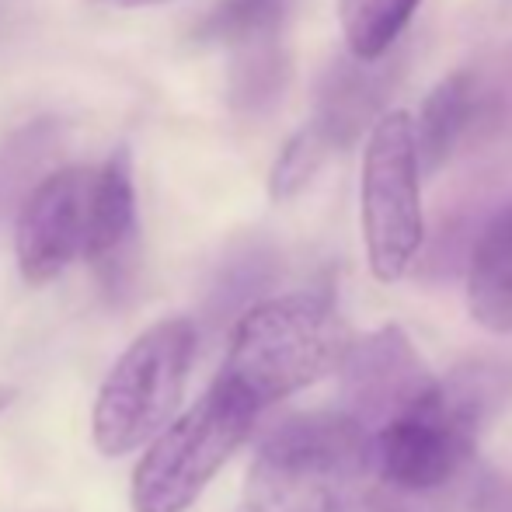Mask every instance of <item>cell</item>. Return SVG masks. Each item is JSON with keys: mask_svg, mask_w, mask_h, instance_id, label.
<instances>
[{"mask_svg": "<svg viewBox=\"0 0 512 512\" xmlns=\"http://www.w3.org/2000/svg\"><path fill=\"white\" fill-rule=\"evenodd\" d=\"M349 342V328L328 297L286 293L244 310L216 380L262 411L335 373Z\"/></svg>", "mask_w": 512, "mask_h": 512, "instance_id": "6da1fadb", "label": "cell"}, {"mask_svg": "<svg viewBox=\"0 0 512 512\" xmlns=\"http://www.w3.org/2000/svg\"><path fill=\"white\" fill-rule=\"evenodd\" d=\"M422 0H338L342 39L352 60L377 63L408 28Z\"/></svg>", "mask_w": 512, "mask_h": 512, "instance_id": "4fadbf2b", "label": "cell"}, {"mask_svg": "<svg viewBox=\"0 0 512 512\" xmlns=\"http://www.w3.org/2000/svg\"><path fill=\"white\" fill-rule=\"evenodd\" d=\"M136 241V182L129 150H115L95 171L91 185V220L84 258L102 269V276L115 279Z\"/></svg>", "mask_w": 512, "mask_h": 512, "instance_id": "30bf717a", "label": "cell"}, {"mask_svg": "<svg viewBox=\"0 0 512 512\" xmlns=\"http://www.w3.org/2000/svg\"><path fill=\"white\" fill-rule=\"evenodd\" d=\"M4 401H7V391H0V405H4Z\"/></svg>", "mask_w": 512, "mask_h": 512, "instance_id": "ffe728a7", "label": "cell"}, {"mask_svg": "<svg viewBox=\"0 0 512 512\" xmlns=\"http://www.w3.org/2000/svg\"><path fill=\"white\" fill-rule=\"evenodd\" d=\"M196 356V328L168 317L147 328L108 370L95 401V443L105 457L140 450L171 422Z\"/></svg>", "mask_w": 512, "mask_h": 512, "instance_id": "5b68a950", "label": "cell"}, {"mask_svg": "<svg viewBox=\"0 0 512 512\" xmlns=\"http://www.w3.org/2000/svg\"><path fill=\"white\" fill-rule=\"evenodd\" d=\"M488 398L492 391L474 373L439 380L418 405L370 436V474L401 495L450 485L478 450Z\"/></svg>", "mask_w": 512, "mask_h": 512, "instance_id": "3957f363", "label": "cell"}, {"mask_svg": "<svg viewBox=\"0 0 512 512\" xmlns=\"http://www.w3.org/2000/svg\"><path fill=\"white\" fill-rule=\"evenodd\" d=\"M119 4H129V7H140V4H161V0H119Z\"/></svg>", "mask_w": 512, "mask_h": 512, "instance_id": "d6986e66", "label": "cell"}, {"mask_svg": "<svg viewBox=\"0 0 512 512\" xmlns=\"http://www.w3.org/2000/svg\"><path fill=\"white\" fill-rule=\"evenodd\" d=\"M478 512H512V481L488 478L478 492Z\"/></svg>", "mask_w": 512, "mask_h": 512, "instance_id": "e0dca14e", "label": "cell"}, {"mask_svg": "<svg viewBox=\"0 0 512 512\" xmlns=\"http://www.w3.org/2000/svg\"><path fill=\"white\" fill-rule=\"evenodd\" d=\"M262 415L248 398L216 380L185 415L171 418L154 436L133 474L136 512H185Z\"/></svg>", "mask_w": 512, "mask_h": 512, "instance_id": "277c9868", "label": "cell"}, {"mask_svg": "<svg viewBox=\"0 0 512 512\" xmlns=\"http://www.w3.org/2000/svg\"><path fill=\"white\" fill-rule=\"evenodd\" d=\"M349 512H411V509L387 488V492H359V499L352 502Z\"/></svg>", "mask_w": 512, "mask_h": 512, "instance_id": "ac0fdd59", "label": "cell"}, {"mask_svg": "<svg viewBox=\"0 0 512 512\" xmlns=\"http://www.w3.org/2000/svg\"><path fill=\"white\" fill-rule=\"evenodd\" d=\"M488 95L478 84L471 70H457V74L443 77L436 88L425 95L418 122L411 119L415 129V150H418V168L436 171L450 161L453 150L464 143L471 129L488 115Z\"/></svg>", "mask_w": 512, "mask_h": 512, "instance_id": "8fae6325", "label": "cell"}, {"mask_svg": "<svg viewBox=\"0 0 512 512\" xmlns=\"http://www.w3.org/2000/svg\"><path fill=\"white\" fill-rule=\"evenodd\" d=\"M366 474L370 436L349 415H293L258 446L237 512H349Z\"/></svg>", "mask_w": 512, "mask_h": 512, "instance_id": "7a4b0ae2", "label": "cell"}, {"mask_svg": "<svg viewBox=\"0 0 512 512\" xmlns=\"http://www.w3.org/2000/svg\"><path fill=\"white\" fill-rule=\"evenodd\" d=\"M359 213L373 279H405L425 241L422 168L408 112H387L370 126L359 175Z\"/></svg>", "mask_w": 512, "mask_h": 512, "instance_id": "8992f818", "label": "cell"}, {"mask_svg": "<svg viewBox=\"0 0 512 512\" xmlns=\"http://www.w3.org/2000/svg\"><path fill=\"white\" fill-rule=\"evenodd\" d=\"M91 168H60L25 196L14 227V251L25 283L42 286L67 272L88 248Z\"/></svg>", "mask_w": 512, "mask_h": 512, "instance_id": "ba28073f", "label": "cell"}, {"mask_svg": "<svg viewBox=\"0 0 512 512\" xmlns=\"http://www.w3.org/2000/svg\"><path fill=\"white\" fill-rule=\"evenodd\" d=\"M335 373L342 377V415L366 436L418 405L439 384L411 338L394 324L352 338Z\"/></svg>", "mask_w": 512, "mask_h": 512, "instance_id": "52a82bcc", "label": "cell"}, {"mask_svg": "<svg viewBox=\"0 0 512 512\" xmlns=\"http://www.w3.org/2000/svg\"><path fill=\"white\" fill-rule=\"evenodd\" d=\"M297 0H216L213 11L199 21L196 39L216 46H251V42L276 39Z\"/></svg>", "mask_w": 512, "mask_h": 512, "instance_id": "9a60e30c", "label": "cell"}, {"mask_svg": "<svg viewBox=\"0 0 512 512\" xmlns=\"http://www.w3.org/2000/svg\"><path fill=\"white\" fill-rule=\"evenodd\" d=\"M331 150L335 147L314 126H304L297 136H290V143L279 150L276 164H272V175H269L272 199H293L297 192H304L314 182L317 171L324 168Z\"/></svg>", "mask_w": 512, "mask_h": 512, "instance_id": "2e32d148", "label": "cell"}, {"mask_svg": "<svg viewBox=\"0 0 512 512\" xmlns=\"http://www.w3.org/2000/svg\"><path fill=\"white\" fill-rule=\"evenodd\" d=\"M467 307L481 328L512 335V203L485 223L467 265Z\"/></svg>", "mask_w": 512, "mask_h": 512, "instance_id": "7c38bea8", "label": "cell"}, {"mask_svg": "<svg viewBox=\"0 0 512 512\" xmlns=\"http://www.w3.org/2000/svg\"><path fill=\"white\" fill-rule=\"evenodd\" d=\"M394 70H370L359 60H335L317 81V112L310 126L331 143V147H345L352 143L373 115L380 112L384 98L391 95Z\"/></svg>", "mask_w": 512, "mask_h": 512, "instance_id": "9c48e42d", "label": "cell"}, {"mask_svg": "<svg viewBox=\"0 0 512 512\" xmlns=\"http://www.w3.org/2000/svg\"><path fill=\"white\" fill-rule=\"evenodd\" d=\"M290 81V60L276 39L241 46L230 77V105L241 115H265L283 98Z\"/></svg>", "mask_w": 512, "mask_h": 512, "instance_id": "5bb4252c", "label": "cell"}]
</instances>
